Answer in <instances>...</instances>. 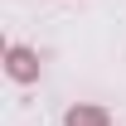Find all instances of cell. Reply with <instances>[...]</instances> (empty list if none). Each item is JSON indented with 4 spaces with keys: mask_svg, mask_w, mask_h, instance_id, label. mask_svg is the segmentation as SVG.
I'll return each mask as SVG.
<instances>
[{
    "mask_svg": "<svg viewBox=\"0 0 126 126\" xmlns=\"http://www.w3.org/2000/svg\"><path fill=\"white\" fill-rule=\"evenodd\" d=\"M5 73L15 82H39V53L29 44H10L5 48Z\"/></svg>",
    "mask_w": 126,
    "mask_h": 126,
    "instance_id": "cell-1",
    "label": "cell"
},
{
    "mask_svg": "<svg viewBox=\"0 0 126 126\" xmlns=\"http://www.w3.org/2000/svg\"><path fill=\"white\" fill-rule=\"evenodd\" d=\"M63 126H111V111L97 102H78V107L63 111Z\"/></svg>",
    "mask_w": 126,
    "mask_h": 126,
    "instance_id": "cell-2",
    "label": "cell"
}]
</instances>
